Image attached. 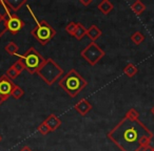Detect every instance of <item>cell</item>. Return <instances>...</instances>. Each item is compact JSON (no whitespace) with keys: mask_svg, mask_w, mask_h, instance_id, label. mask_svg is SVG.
I'll list each match as a JSON object with an SVG mask.
<instances>
[{"mask_svg":"<svg viewBox=\"0 0 154 151\" xmlns=\"http://www.w3.org/2000/svg\"><path fill=\"white\" fill-rule=\"evenodd\" d=\"M80 3L85 7H88L90 3H92V0H89V1H85V0H80Z\"/></svg>","mask_w":154,"mask_h":151,"instance_id":"cell-26","label":"cell"},{"mask_svg":"<svg viewBox=\"0 0 154 151\" xmlns=\"http://www.w3.org/2000/svg\"><path fill=\"white\" fill-rule=\"evenodd\" d=\"M43 122L47 124L48 127L50 128L51 131H55L56 129H58V128L61 126V121H60V119L56 115H54V113H51Z\"/></svg>","mask_w":154,"mask_h":151,"instance_id":"cell-9","label":"cell"},{"mask_svg":"<svg viewBox=\"0 0 154 151\" xmlns=\"http://www.w3.org/2000/svg\"><path fill=\"white\" fill-rule=\"evenodd\" d=\"M122 151H140L150 146L153 133L139 120L125 118L107 134Z\"/></svg>","mask_w":154,"mask_h":151,"instance_id":"cell-1","label":"cell"},{"mask_svg":"<svg viewBox=\"0 0 154 151\" xmlns=\"http://www.w3.org/2000/svg\"><path fill=\"white\" fill-rule=\"evenodd\" d=\"M140 151H153V147L150 145V146H147V147H145V148H143Z\"/></svg>","mask_w":154,"mask_h":151,"instance_id":"cell-27","label":"cell"},{"mask_svg":"<svg viewBox=\"0 0 154 151\" xmlns=\"http://www.w3.org/2000/svg\"><path fill=\"white\" fill-rule=\"evenodd\" d=\"M74 108L77 112H79L82 115H86L87 113L92 109V105H91L86 99H82L77 104H75Z\"/></svg>","mask_w":154,"mask_h":151,"instance_id":"cell-10","label":"cell"},{"mask_svg":"<svg viewBox=\"0 0 154 151\" xmlns=\"http://www.w3.org/2000/svg\"><path fill=\"white\" fill-rule=\"evenodd\" d=\"M8 3L10 4V7H12V10L14 11V13L16 14V12L18 10L21 9L22 5H24L26 3V0H7Z\"/></svg>","mask_w":154,"mask_h":151,"instance_id":"cell-16","label":"cell"},{"mask_svg":"<svg viewBox=\"0 0 154 151\" xmlns=\"http://www.w3.org/2000/svg\"><path fill=\"white\" fill-rule=\"evenodd\" d=\"M24 94V91L23 89H22L20 86L16 85V87L14 88L13 92H12V97H13L14 99H16V100H19L20 98H21L22 96Z\"/></svg>","mask_w":154,"mask_h":151,"instance_id":"cell-20","label":"cell"},{"mask_svg":"<svg viewBox=\"0 0 154 151\" xmlns=\"http://www.w3.org/2000/svg\"><path fill=\"white\" fill-rule=\"evenodd\" d=\"M76 28H77V23L76 22H69L66 26V32L68 34H70L71 36L74 37L75 36V32H76Z\"/></svg>","mask_w":154,"mask_h":151,"instance_id":"cell-19","label":"cell"},{"mask_svg":"<svg viewBox=\"0 0 154 151\" xmlns=\"http://www.w3.org/2000/svg\"><path fill=\"white\" fill-rule=\"evenodd\" d=\"M8 32V25H7V19H5V16L3 19L0 20V38Z\"/></svg>","mask_w":154,"mask_h":151,"instance_id":"cell-24","label":"cell"},{"mask_svg":"<svg viewBox=\"0 0 154 151\" xmlns=\"http://www.w3.org/2000/svg\"><path fill=\"white\" fill-rule=\"evenodd\" d=\"M145 40V36L141 32H135L131 35V41L134 43L135 45H139L143 42Z\"/></svg>","mask_w":154,"mask_h":151,"instance_id":"cell-18","label":"cell"},{"mask_svg":"<svg viewBox=\"0 0 154 151\" xmlns=\"http://www.w3.org/2000/svg\"><path fill=\"white\" fill-rule=\"evenodd\" d=\"M20 151H33L32 149H31V147H29V146H24V147H22L21 149H20Z\"/></svg>","mask_w":154,"mask_h":151,"instance_id":"cell-28","label":"cell"},{"mask_svg":"<svg viewBox=\"0 0 154 151\" xmlns=\"http://www.w3.org/2000/svg\"><path fill=\"white\" fill-rule=\"evenodd\" d=\"M5 51H7L8 54H10V55H12V56H17L18 55V51H19V47H18V45L16 44L15 42L11 41V42H10L9 44L5 45Z\"/></svg>","mask_w":154,"mask_h":151,"instance_id":"cell-17","label":"cell"},{"mask_svg":"<svg viewBox=\"0 0 154 151\" xmlns=\"http://www.w3.org/2000/svg\"><path fill=\"white\" fill-rule=\"evenodd\" d=\"M29 11H30L32 17L34 18L36 26L31 30V35L33 37L36 38V40L40 43L41 45H47L52 39L55 37L56 30L52 28V25H50L45 20H38L37 17L34 15V13L32 12L30 7H28Z\"/></svg>","mask_w":154,"mask_h":151,"instance_id":"cell-3","label":"cell"},{"mask_svg":"<svg viewBox=\"0 0 154 151\" xmlns=\"http://www.w3.org/2000/svg\"><path fill=\"white\" fill-rule=\"evenodd\" d=\"M3 102H5V100H3V99H2V98H1V97H0V105L2 104V103H3Z\"/></svg>","mask_w":154,"mask_h":151,"instance_id":"cell-30","label":"cell"},{"mask_svg":"<svg viewBox=\"0 0 154 151\" xmlns=\"http://www.w3.org/2000/svg\"><path fill=\"white\" fill-rule=\"evenodd\" d=\"M37 74L40 77L41 80L45 81V84L51 86L61 76H63V69L53 59L49 58V59H45V64L39 68Z\"/></svg>","mask_w":154,"mask_h":151,"instance_id":"cell-4","label":"cell"},{"mask_svg":"<svg viewBox=\"0 0 154 151\" xmlns=\"http://www.w3.org/2000/svg\"><path fill=\"white\" fill-rule=\"evenodd\" d=\"M5 76H7L9 79H11L12 81H13L14 79H16V78L19 76V74H18L17 71H16V69L15 68L12 66V67H10L9 69L7 70V72H5Z\"/></svg>","mask_w":154,"mask_h":151,"instance_id":"cell-22","label":"cell"},{"mask_svg":"<svg viewBox=\"0 0 154 151\" xmlns=\"http://www.w3.org/2000/svg\"><path fill=\"white\" fill-rule=\"evenodd\" d=\"M101 34H103L101 30H99L96 25H94V24L91 25L90 28L87 30V36L89 37V39H90L92 42H95V40H97V39L101 36Z\"/></svg>","mask_w":154,"mask_h":151,"instance_id":"cell-11","label":"cell"},{"mask_svg":"<svg viewBox=\"0 0 154 151\" xmlns=\"http://www.w3.org/2000/svg\"><path fill=\"white\" fill-rule=\"evenodd\" d=\"M1 140H2V136L0 135V142H1Z\"/></svg>","mask_w":154,"mask_h":151,"instance_id":"cell-32","label":"cell"},{"mask_svg":"<svg viewBox=\"0 0 154 151\" xmlns=\"http://www.w3.org/2000/svg\"><path fill=\"white\" fill-rule=\"evenodd\" d=\"M114 9V5L111 1L109 0H103L100 3L98 4V10L103 14V15H108L110 14Z\"/></svg>","mask_w":154,"mask_h":151,"instance_id":"cell-12","label":"cell"},{"mask_svg":"<svg viewBox=\"0 0 154 151\" xmlns=\"http://www.w3.org/2000/svg\"><path fill=\"white\" fill-rule=\"evenodd\" d=\"M37 130H38L39 133L42 134V135H47V134H49L50 132H51V130H50V128L48 127V125L45 123V122H42V123H41L40 125L38 126V128H37Z\"/></svg>","mask_w":154,"mask_h":151,"instance_id":"cell-23","label":"cell"},{"mask_svg":"<svg viewBox=\"0 0 154 151\" xmlns=\"http://www.w3.org/2000/svg\"><path fill=\"white\" fill-rule=\"evenodd\" d=\"M19 61L23 64L24 69H26L31 74H37L39 68L45 64V59L34 48L30 47L23 55H17Z\"/></svg>","mask_w":154,"mask_h":151,"instance_id":"cell-5","label":"cell"},{"mask_svg":"<svg viewBox=\"0 0 154 151\" xmlns=\"http://www.w3.org/2000/svg\"><path fill=\"white\" fill-rule=\"evenodd\" d=\"M131 10L133 11V13L135 14V15L139 16L141 15V14L145 12L146 10V5L143 4V2H141L140 0H136L134 3H133L132 5H131Z\"/></svg>","mask_w":154,"mask_h":151,"instance_id":"cell-13","label":"cell"},{"mask_svg":"<svg viewBox=\"0 0 154 151\" xmlns=\"http://www.w3.org/2000/svg\"><path fill=\"white\" fill-rule=\"evenodd\" d=\"M87 30L84 25H82L80 22H77V28H76V32H75V38L77 40H82L85 36H87Z\"/></svg>","mask_w":154,"mask_h":151,"instance_id":"cell-15","label":"cell"},{"mask_svg":"<svg viewBox=\"0 0 154 151\" xmlns=\"http://www.w3.org/2000/svg\"><path fill=\"white\" fill-rule=\"evenodd\" d=\"M105 51H103L95 42L89 43L80 53V56L92 66L96 65L105 57Z\"/></svg>","mask_w":154,"mask_h":151,"instance_id":"cell-6","label":"cell"},{"mask_svg":"<svg viewBox=\"0 0 154 151\" xmlns=\"http://www.w3.org/2000/svg\"><path fill=\"white\" fill-rule=\"evenodd\" d=\"M5 13H3V12H0V20L1 19H3V18H5Z\"/></svg>","mask_w":154,"mask_h":151,"instance_id":"cell-29","label":"cell"},{"mask_svg":"<svg viewBox=\"0 0 154 151\" xmlns=\"http://www.w3.org/2000/svg\"><path fill=\"white\" fill-rule=\"evenodd\" d=\"M151 112H152V115H154V106H153V107H152V109H151Z\"/></svg>","mask_w":154,"mask_h":151,"instance_id":"cell-31","label":"cell"},{"mask_svg":"<svg viewBox=\"0 0 154 151\" xmlns=\"http://www.w3.org/2000/svg\"><path fill=\"white\" fill-rule=\"evenodd\" d=\"M153 151H154V147H153Z\"/></svg>","mask_w":154,"mask_h":151,"instance_id":"cell-33","label":"cell"},{"mask_svg":"<svg viewBox=\"0 0 154 151\" xmlns=\"http://www.w3.org/2000/svg\"><path fill=\"white\" fill-rule=\"evenodd\" d=\"M59 86L72 98H75L84 88L87 87L88 82L82 77V74L75 69H71L66 72L59 81Z\"/></svg>","mask_w":154,"mask_h":151,"instance_id":"cell-2","label":"cell"},{"mask_svg":"<svg viewBox=\"0 0 154 151\" xmlns=\"http://www.w3.org/2000/svg\"><path fill=\"white\" fill-rule=\"evenodd\" d=\"M15 87L16 84L7 76H2L0 78V97L5 101H7L12 96V92Z\"/></svg>","mask_w":154,"mask_h":151,"instance_id":"cell-7","label":"cell"},{"mask_svg":"<svg viewBox=\"0 0 154 151\" xmlns=\"http://www.w3.org/2000/svg\"><path fill=\"white\" fill-rule=\"evenodd\" d=\"M126 117L131 120H139V112L135 108H131L126 113Z\"/></svg>","mask_w":154,"mask_h":151,"instance_id":"cell-21","label":"cell"},{"mask_svg":"<svg viewBox=\"0 0 154 151\" xmlns=\"http://www.w3.org/2000/svg\"><path fill=\"white\" fill-rule=\"evenodd\" d=\"M137 72H138V68L133 63H128L126 65V67L124 68V74L126 76H128L129 78H133Z\"/></svg>","mask_w":154,"mask_h":151,"instance_id":"cell-14","label":"cell"},{"mask_svg":"<svg viewBox=\"0 0 154 151\" xmlns=\"http://www.w3.org/2000/svg\"><path fill=\"white\" fill-rule=\"evenodd\" d=\"M12 66H13V67L15 68V69H16V71H17L19 74H21V72L24 70V66H23V64H22L21 62L19 61V60H18V61H16L15 63H14Z\"/></svg>","mask_w":154,"mask_h":151,"instance_id":"cell-25","label":"cell"},{"mask_svg":"<svg viewBox=\"0 0 154 151\" xmlns=\"http://www.w3.org/2000/svg\"><path fill=\"white\" fill-rule=\"evenodd\" d=\"M7 19V25H8V32H10L12 35H16L20 30L24 28V21L21 20L16 14L10 16H5Z\"/></svg>","mask_w":154,"mask_h":151,"instance_id":"cell-8","label":"cell"}]
</instances>
